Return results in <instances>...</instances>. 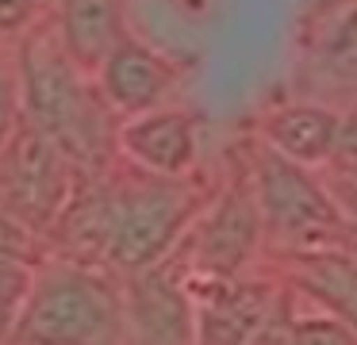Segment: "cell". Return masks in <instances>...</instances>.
I'll return each instance as SVG.
<instances>
[{
	"instance_id": "cell-3",
	"label": "cell",
	"mask_w": 357,
	"mask_h": 345,
	"mask_svg": "<svg viewBox=\"0 0 357 345\" xmlns=\"http://www.w3.org/2000/svg\"><path fill=\"white\" fill-rule=\"evenodd\" d=\"M73 204V161L31 123H20L0 150V207L27 230H54Z\"/></svg>"
},
{
	"instance_id": "cell-21",
	"label": "cell",
	"mask_w": 357,
	"mask_h": 345,
	"mask_svg": "<svg viewBox=\"0 0 357 345\" xmlns=\"http://www.w3.org/2000/svg\"><path fill=\"white\" fill-rule=\"evenodd\" d=\"M16 319H20V314L0 311V345H12V334H16Z\"/></svg>"
},
{
	"instance_id": "cell-7",
	"label": "cell",
	"mask_w": 357,
	"mask_h": 345,
	"mask_svg": "<svg viewBox=\"0 0 357 345\" xmlns=\"http://www.w3.org/2000/svg\"><path fill=\"white\" fill-rule=\"evenodd\" d=\"M261 238V207L254 184H231L196 222L192 265L204 280H238Z\"/></svg>"
},
{
	"instance_id": "cell-10",
	"label": "cell",
	"mask_w": 357,
	"mask_h": 345,
	"mask_svg": "<svg viewBox=\"0 0 357 345\" xmlns=\"http://www.w3.org/2000/svg\"><path fill=\"white\" fill-rule=\"evenodd\" d=\"M169 81H173V69L139 43H119V50L100 69V89L108 107H119V112H131V115L154 112L162 92L169 89Z\"/></svg>"
},
{
	"instance_id": "cell-2",
	"label": "cell",
	"mask_w": 357,
	"mask_h": 345,
	"mask_svg": "<svg viewBox=\"0 0 357 345\" xmlns=\"http://www.w3.org/2000/svg\"><path fill=\"white\" fill-rule=\"evenodd\" d=\"M12 345H127L123 284L77 261L39 268Z\"/></svg>"
},
{
	"instance_id": "cell-4",
	"label": "cell",
	"mask_w": 357,
	"mask_h": 345,
	"mask_svg": "<svg viewBox=\"0 0 357 345\" xmlns=\"http://www.w3.org/2000/svg\"><path fill=\"white\" fill-rule=\"evenodd\" d=\"M196 215V196L177 181H146L139 188H123L119 230L112 242L108 265L123 273H142L165 261L185 227Z\"/></svg>"
},
{
	"instance_id": "cell-11",
	"label": "cell",
	"mask_w": 357,
	"mask_h": 345,
	"mask_svg": "<svg viewBox=\"0 0 357 345\" xmlns=\"http://www.w3.org/2000/svg\"><path fill=\"white\" fill-rule=\"evenodd\" d=\"M58 38L81 73H100L123 43L116 0H58Z\"/></svg>"
},
{
	"instance_id": "cell-13",
	"label": "cell",
	"mask_w": 357,
	"mask_h": 345,
	"mask_svg": "<svg viewBox=\"0 0 357 345\" xmlns=\"http://www.w3.org/2000/svg\"><path fill=\"white\" fill-rule=\"evenodd\" d=\"M265 135H269V150H277L280 158L296 165H319L338 150L342 119L323 107H284L269 119Z\"/></svg>"
},
{
	"instance_id": "cell-20",
	"label": "cell",
	"mask_w": 357,
	"mask_h": 345,
	"mask_svg": "<svg viewBox=\"0 0 357 345\" xmlns=\"http://www.w3.org/2000/svg\"><path fill=\"white\" fill-rule=\"evenodd\" d=\"M35 12V0H0V31H16Z\"/></svg>"
},
{
	"instance_id": "cell-16",
	"label": "cell",
	"mask_w": 357,
	"mask_h": 345,
	"mask_svg": "<svg viewBox=\"0 0 357 345\" xmlns=\"http://www.w3.org/2000/svg\"><path fill=\"white\" fill-rule=\"evenodd\" d=\"M292 345H357V334L334 314L292 319Z\"/></svg>"
},
{
	"instance_id": "cell-1",
	"label": "cell",
	"mask_w": 357,
	"mask_h": 345,
	"mask_svg": "<svg viewBox=\"0 0 357 345\" xmlns=\"http://www.w3.org/2000/svg\"><path fill=\"white\" fill-rule=\"evenodd\" d=\"M20 104H24V123L43 130L73 161V169L96 173L104 165L112 146L108 112L85 84V73L70 61L62 38L31 35L24 43Z\"/></svg>"
},
{
	"instance_id": "cell-17",
	"label": "cell",
	"mask_w": 357,
	"mask_h": 345,
	"mask_svg": "<svg viewBox=\"0 0 357 345\" xmlns=\"http://www.w3.org/2000/svg\"><path fill=\"white\" fill-rule=\"evenodd\" d=\"M20 115H24V104H20V77L0 73V150L16 135Z\"/></svg>"
},
{
	"instance_id": "cell-6",
	"label": "cell",
	"mask_w": 357,
	"mask_h": 345,
	"mask_svg": "<svg viewBox=\"0 0 357 345\" xmlns=\"http://www.w3.org/2000/svg\"><path fill=\"white\" fill-rule=\"evenodd\" d=\"M123 330H127V345H196L192 291L165 265L127 273Z\"/></svg>"
},
{
	"instance_id": "cell-8",
	"label": "cell",
	"mask_w": 357,
	"mask_h": 345,
	"mask_svg": "<svg viewBox=\"0 0 357 345\" xmlns=\"http://www.w3.org/2000/svg\"><path fill=\"white\" fill-rule=\"evenodd\" d=\"M196 303V345H250L277 299L250 280H208Z\"/></svg>"
},
{
	"instance_id": "cell-5",
	"label": "cell",
	"mask_w": 357,
	"mask_h": 345,
	"mask_svg": "<svg viewBox=\"0 0 357 345\" xmlns=\"http://www.w3.org/2000/svg\"><path fill=\"white\" fill-rule=\"evenodd\" d=\"M254 196L257 207H261V219L288 242L319 250V245L342 234V215L331 204V196L303 173V165L280 158L277 150H265L257 158Z\"/></svg>"
},
{
	"instance_id": "cell-19",
	"label": "cell",
	"mask_w": 357,
	"mask_h": 345,
	"mask_svg": "<svg viewBox=\"0 0 357 345\" xmlns=\"http://www.w3.org/2000/svg\"><path fill=\"white\" fill-rule=\"evenodd\" d=\"M27 234H31V230H27L8 207H0V253H16V257H24Z\"/></svg>"
},
{
	"instance_id": "cell-14",
	"label": "cell",
	"mask_w": 357,
	"mask_h": 345,
	"mask_svg": "<svg viewBox=\"0 0 357 345\" xmlns=\"http://www.w3.org/2000/svg\"><path fill=\"white\" fill-rule=\"evenodd\" d=\"M300 284L357 334V257L338 250H315L300 261Z\"/></svg>"
},
{
	"instance_id": "cell-18",
	"label": "cell",
	"mask_w": 357,
	"mask_h": 345,
	"mask_svg": "<svg viewBox=\"0 0 357 345\" xmlns=\"http://www.w3.org/2000/svg\"><path fill=\"white\" fill-rule=\"evenodd\" d=\"M250 345H292V319L284 314V307H273V314L261 322V330L254 334Z\"/></svg>"
},
{
	"instance_id": "cell-12",
	"label": "cell",
	"mask_w": 357,
	"mask_h": 345,
	"mask_svg": "<svg viewBox=\"0 0 357 345\" xmlns=\"http://www.w3.org/2000/svg\"><path fill=\"white\" fill-rule=\"evenodd\" d=\"M119 204H123V188H89L85 196H73V204L66 207L54 230L70 245L77 265L112 257V242L119 230Z\"/></svg>"
},
{
	"instance_id": "cell-15",
	"label": "cell",
	"mask_w": 357,
	"mask_h": 345,
	"mask_svg": "<svg viewBox=\"0 0 357 345\" xmlns=\"http://www.w3.org/2000/svg\"><path fill=\"white\" fill-rule=\"evenodd\" d=\"M35 273L27 257H16V253H0V311L20 314L35 288Z\"/></svg>"
},
{
	"instance_id": "cell-9",
	"label": "cell",
	"mask_w": 357,
	"mask_h": 345,
	"mask_svg": "<svg viewBox=\"0 0 357 345\" xmlns=\"http://www.w3.org/2000/svg\"><path fill=\"white\" fill-rule=\"evenodd\" d=\"M119 146L131 161L162 181H177L196 158V130L185 112H146L119 130Z\"/></svg>"
}]
</instances>
